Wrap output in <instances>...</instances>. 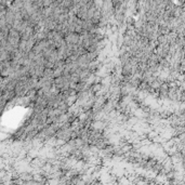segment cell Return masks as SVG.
Returning <instances> with one entry per match:
<instances>
[{"mask_svg":"<svg viewBox=\"0 0 185 185\" xmlns=\"http://www.w3.org/2000/svg\"><path fill=\"white\" fill-rule=\"evenodd\" d=\"M79 35L78 34H69L66 36V38H65V41H66V43H68V45H77L79 41Z\"/></svg>","mask_w":185,"mask_h":185,"instance_id":"cell-1","label":"cell"}]
</instances>
